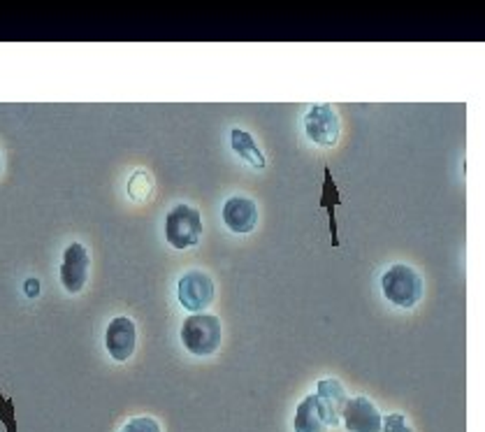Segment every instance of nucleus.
<instances>
[{"label": "nucleus", "mask_w": 485, "mask_h": 432, "mask_svg": "<svg viewBox=\"0 0 485 432\" xmlns=\"http://www.w3.org/2000/svg\"><path fill=\"white\" fill-rule=\"evenodd\" d=\"M260 221V209L256 200L247 196H233L223 203V224L230 233L248 235L256 230Z\"/></svg>", "instance_id": "1a4fd4ad"}, {"label": "nucleus", "mask_w": 485, "mask_h": 432, "mask_svg": "<svg viewBox=\"0 0 485 432\" xmlns=\"http://www.w3.org/2000/svg\"><path fill=\"white\" fill-rule=\"evenodd\" d=\"M341 426L346 432H381L383 414L369 397H349L341 412Z\"/></svg>", "instance_id": "6e6552de"}, {"label": "nucleus", "mask_w": 485, "mask_h": 432, "mask_svg": "<svg viewBox=\"0 0 485 432\" xmlns=\"http://www.w3.org/2000/svg\"><path fill=\"white\" fill-rule=\"evenodd\" d=\"M0 421L5 423L7 432H16L15 405H12V400H5V397H3V393H0Z\"/></svg>", "instance_id": "f3484780"}, {"label": "nucleus", "mask_w": 485, "mask_h": 432, "mask_svg": "<svg viewBox=\"0 0 485 432\" xmlns=\"http://www.w3.org/2000/svg\"><path fill=\"white\" fill-rule=\"evenodd\" d=\"M381 432H413V426L404 414H388L383 417Z\"/></svg>", "instance_id": "dca6fc26"}, {"label": "nucleus", "mask_w": 485, "mask_h": 432, "mask_svg": "<svg viewBox=\"0 0 485 432\" xmlns=\"http://www.w3.org/2000/svg\"><path fill=\"white\" fill-rule=\"evenodd\" d=\"M154 191V177H151V172L147 170H135L128 179V196L135 200V203H145L147 198Z\"/></svg>", "instance_id": "4468645a"}, {"label": "nucleus", "mask_w": 485, "mask_h": 432, "mask_svg": "<svg viewBox=\"0 0 485 432\" xmlns=\"http://www.w3.org/2000/svg\"><path fill=\"white\" fill-rule=\"evenodd\" d=\"M230 146L237 154L242 161H247L253 170H265L268 167V161H265V154L260 149V145L256 142V137L251 136L244 128H233L230 131Z\"/></svg>", "instance_id": "f8f14e48"}, {"label": "nucleus", "mask_w": 485, "mask_h": 432, "mask_svg": "<svg viewBox=\"0 0 485 432\" xmlns=\"http://www.w3.org/2000/svg\"><path fill=\"white\" fill-rule=\"evenodd\" d=\"M205 235L200 209L188 203H177L166 216V240L175 249H193Z\"/></svg>", "instance_id": "7ed1b4c3"}, {"label": "nucleus", "mask_w": 485, "mask_h": 432, "mask_svg": "<svg viewBox=\"0 0 485 432\" xmlns=\"http://www.w3.org/2000/svg\"><path fill=\"white\" fill-rule=\"evenodd\" d=\"M24 293H26L28 297L40 296V279H35V276H28L26 282H24Z\"/></svg>", "instance_id": "a211bd4d"}, {"label": "nucleus", "mask_w": 485, "mask_h": 432, "mask_svg": "<svg viewBox=\"0 0 485 432\" xmlns=\"http://www.w3.org/2000/svg\"><path fill=\"white\" fill-rule=\"evenodd\" d=\"M181 344L187 347L188 354L214 356L223 344V323L214 314H191L181 323Z\"/></svg>", "instance_id": "f257e3e1"}, {"label": "nucleus", "mask_w": 485, "mask_h": 432, "mask_svg": "<svg viewBox=\"0 0 485 432\" xmlns=\"http://www.w3.org/2000/svg\"><path fill=\"white\" fill-rule=\"evenodd\" d=\"M381 291L386 296V300L392 302L395 307L413 309L423 300V276H420V272L416 267L398 263V266H390L383 272Z\"/></svg>", "instance_id": "f03ea898"}, {"label": "nucleus", "mask_w": 485, "mask_h": 432, "mask_svg": "<svg viewBox=\"0 0 485 432\" xmlns=\"http://www.w3.org/2000/svg\"><path fill=\"white\" fill-rule=\"evenodd\" d=\"M119 432H163L160 430V423L151 417H135L121 427Z\"/></svg>", "instance_id": "2eb2a0df"}, {"label": "nucleus", "mask_w": 485, "mask_h": 432, "mask_svg": "<svg viewBox=\"0 0 485 432\" xmlns=\"http://www.w3.org/2000/svg\"><path fill=\"white\" fill-rule=\"evenodd\" d=\"M217 286L214 279L205 270H187L177 282V297L179 305L191 314H202L212 307Z\"/></svg>", "instance_id": "20e7f679"}, {"label": "nucleus", "mask_w": 485, "mask_h": 432, "mask_svg": "<svg viewBox=\"0 0 485 432\" xmlns=\"http://www.w3.org/2000/svg\"><path fill=\"white\" fill-rule=\"evenodd\" d=\"M137 347V326L130 316H114L105 330V349L116 363L133 358Z\"/></svg>", "instance_id": "0eeeda50"}, {"label": "nucleus", "mask_w": 485, "mask_h": 432, "mask_svg": "<svg viewBox=\"0 0 485 432\" xmlns=\"http://www.w3.org/2000/svg\"><path fill=\"white\" fill-rule=\"evenodd\" d=\"M323 175H326V186H323V196H320V207L328 209V214H330V228H332V245H339V237H337V224H335V207L339 205V191H337V184L335 179H332V172L330 167H326L323 170Z\"/></svg>", "instance_id": "ddd939ff"}, {"label": "nucleus", "mask_w": 485, "mask_h": 432, "mask_svg": "<svg viewBox=\"0 0 485 432\" xmlns=\"http://www.w3.org/2000/svg\"><path fill=\"white\" fill-rule=\"evenodd\" d=\"M316 396L330 414L332 426H341V412H344V405L349 400L344 384L339 379H320L316 384Z\"/></svg>", "instance_id": "9b49d317"}, {"label": "nucleus", "mask_w": 485, "mask_h": 432, "mask_svg": "<svg viewBox=\"0 0 485 432\" xmlns=\"http://www.w3.org/2000/svg\"><path fill=\"white\" fill-rule=\"evenodd\" d=\"M305 133L314 145L318 146H335L339 142L341 133V121L337 110L330 103H316L307 110L305 119Z\"/></svg>", "instance_id": "39448f33"}, {"label": "nucleus", "mask_w": 485, "mask_h": 432, "mask_svg": "<svg viewBox=\"0 0 485 432\" xmlns=\"http://www.w3.org/2000/svg\"><path fill=\"white\" fill-rule=\"evenodd\" d=\"M328 427H332L330 414L318 400V396L309 393L307 397H302V402L295 409L293 432H328Z\"/></svg>", "instance_id": "9d476101"}, {"label": "nucleus", "mask_w": 485, "mask_h": 432, "mask_svg": "<svg viewBox=\"0 0 485 432\" xmlns=\"http://www.w3.org/2000/svg\"><path fill=\"white\" fill-rule=\"evenodd\" d=\"M0 170H3V158H0Z\"/></svg>", "instance_id": "6ab92c4d"}, {"label": "nucleus", "mask_w": 485, "mask_h": 432, "mask_svg": "<svg viewBox=\"0 0 485 432\" xmlns=\"http://www.w3.org/2000/svg\"><path fill=\"white\" fill-rule=\"evenodd\" d=\"M88 272H91V254L82 242H70L63 251L61 267H58V276L66 288V293L77 296L84 291L88 282Z\"/></svg>", "instance_id": "423d86ee"}]
</instances>
